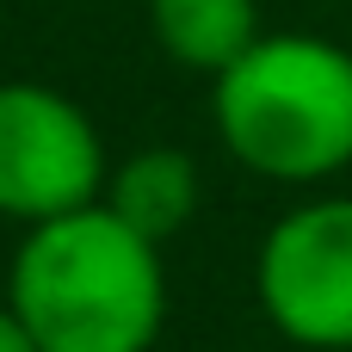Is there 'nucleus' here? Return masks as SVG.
I'll return each instance as SVG.
<instances>
[{
	"instance_id": "f257e3e1",
	"label": "nucleus",
	"mask_w": 352,
	"mask_h": 352,
	"mask_svg": "<svg viewBox=\"0 0 352 352\" xmlns=\"http://www.w3.org/2000/svg\"><path fill=\"white\" fill-rule=\"evenodd\" d=\"M6 303L43 352H148L167 322L161 248L105 204H80L25 229Z\"/></svg>"
},
{
	"instance_id": "f03ea898",
	"label": "nucleus",
	"mask_w": 352,
	"mask_h": 352,
	"mask_svg": "<svg viewBox=\"0 0 352 352\" xmlns=\"http://www.w3.org/2000/svg\"><path fill=\"white\" fill-rule=\"evenodd\" d=\"M223 148L278 186H316L352 167V50L316 31H260L217 80Z\"/></svg>"
},
{
	"instance_id": "7ed1b4c3",
	"label": "nucleus",
	"mask_w": 352,
	"mask_h": 352,
	"mask_svg": "<svg viewBox=\"0 0 352 352\" xmlns=\"http://www.w3.org/2000/svg\"><path fill=\"white\" fill-rule=\"evenodd\" d=\"M99 124L43 80H0V217L50 223L105 192Z\"/></svg>"
},
{
	"instance_id": "20e7f679",
	"label": "nucleus",
	"mask_w": 352,
	"mask_h": 352,
	"mask_svg": "<svg viewBox=\"0 0 352 352\" xmlns=\"http://www.w3.org/2000/svg\"><path fill=\"white\" fill-rule=\"evenodd\" d=\"M266 322L309 352H352V198L285 210L254 260Z\"/></svg>"
},
{
	"instance_id": "39448f33",
	"label": "nucleus",
	"mask_w": 352,
	"mask_h": 352,
	"mask_svg": "<svg viewBox=\"0 0 352 352\" xmlns=\"http://www.w3.org/2000/svg\"><path fill=\"white\" fill-rule=\"evenodd\" d=\"M99 204L136 235H148L155 248H167L198 210V167L186 148H136L105 173Z\"/></svg>"
},
{
	"instance_id": "423d86ee",
	"label": "nucleus",
	"mask_w": 352,
	"mask_h": 352,
	"mask_svg": "<svg viewBox=\"0 0 352 352\" xmlns=\"http://www.w3.org/2000/svg\"><path fill=\"white\" fill-rule=\"evenodd\" d=\"M148 25L167 62L217 80L260 37V6L254 0H148Z\"/></svg>"
},
{
	"instance_id": "0eeeda50",
	"label": "nucleus",
	"mask_w": 352,
	"mask_h": 352,
	"mask_svg": "<svg viewBox=\"0 0 352 352\" xmlns=\"http://www.w3.org/2000/svg\"><path fill=\"white\" fill-rule=\"evenodd\" d=\"M0 352H43L37 340H31V328L12 316V303H0Z\"/></svg>"
}]
</instances>
